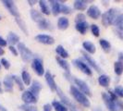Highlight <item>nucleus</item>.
<instances>
[{"label": "nucleus", "instance_id": "21", "mask_svg": "<svg viewBox=\"0 0 123 111\" xmlns=\"http://www.w3.org/2000/svg\"><path fill=\"white\" fill-rule=\"evenodd\" d=\"M38 24V27L40 30H43V31H50V30H53V27L52 24L47 18H43L42 19Z\"/></svg>", "mask_w": 123, "mask_h": 111}, {"label": "nucleus", "instance_id": "16", "mask_svg": "<svg viewBox=\"0 0 123 111\" xmlns=\"http://www.w3.org/2000/svg\"><path fill=\"white\" fill-rule=\"evenodd\" d=\"M49 5L51 6V12L54 16H57L61 12V4L59 1L56 0H50Z\"/></svg>", "mask_w": 123, "mask_h": 111}, {"label": "nucleus", "instance_id": "15", "mask_svg": "<svg viewBox=\"0 0 123 111\" xmlns=\"http://www.w3.org/2000/svg\"><path fill=\"white\" fill-rule=\"evenodd\" d=\"M42 83L39 81V80H34L31 81V84L30 85V92H32L35 96H38L39 95V93L41 92V90H42Z\"/></svg>", "mask_w": 123, "mask_h": 111}, {"label": "nucleus", "instance_id": "8", "mask_svg": "<svg viewBox=\"0 0 123 111\" xmlns=\"http://www.w3.org/2000/svg\"><path fill=\"white\" fill-rule=\"evenodd\" d=\"M2 3L12 16H14L15 18H19V12L15 2H13L11 0H3Z\"/></svg>", "mask_w": 123, "mask_h": 111}, {"label": "nucleus", "instance_id": "9", "mask_svg": "<svg viewBox=\"0 0 123 111\" xmlns=\"http://www.w3.org/2000/svg\"><path fill=\"white\" fill-rule=\"evenodd\" d=\"M21 99L26 105H33L37 103V96H35L32 92H31L29 90L24 91L21 94Z\"/></svg>", "mask_w": 123, "mask_h": 111}, {"label": "nucleus", "instance_id": "5", "mask_svg": "<svg viewBox=\"0 0 123 111\" xmlns=\"http://www.w3.org/2000/svg\"><path fill=\"white\" fill-rule=\"evenodd\" d=\"M71 80L74 82L75 86L77 87L81 92H83L85 95H88V96H91L92 95L91 89H90V87L88 86V84H87L84 80L78 79V78H75V77H72Z\"/></svg>", "mask_w": 123, "mask_h": 111}, {"label": "nucleus", "instance_id": "20", "mask_svg": "<svg viewBox=\"0 0 123 111\" xmlns=\"http://www.w3.org/2000/svg\"><path fill=\"white\" fill-rule=\"evenodd\" d=\"M82 47L84 49V52H86L88 54H94L95 51H96V47L95 45L90 42V41H85L82 43Z\"/></svg>", "mask_w": 123, "mask_h": 111}, {"label": "nucleus", "instance_id": "40", "mask_svg": "<svg viewBox=\"0 0 123 111\" xmlns=\"http://www.w3.org/2000/svg\"><path fill=\"white\" fill-rule=\"evenodd\" d=\"M61 13H63L64 15H68L71 13V8L65 4H61Z\"/></svg>", "mask_w": 123, "mask_h": 111}, {"label": "nucleus", "instance_id": "50", "mask_svg": "<svg viewBox=\"0 0 123 111\" xmlns=\"http://www.w3.org/2000/svg\"><path fill=\"white\" fill-rule=\"evenodd\" d=\"M93 111H104L103 109H101L100 107H95L94 109H93Z\"/></svg>", "mask_w": 123, "mask_h": 111}, {"label": "nucleus", "instance_id": "26", "mask_svg": "<svg viewBox=\"0 0 123 111\" xmlns=\"http://www.w3.org/2000/svg\"><path fill=\"white\" fill-rule=\"evenodd\" d=\"M98 83L102 87H107L110 84V77L106 74H101L98 78Z\"/></svg>", "mask_w": 123, "mask_h": 111}, {"label": "nucleus", "instance_id": "18", "mask_svg": "<svg viewBox=\"0 0 123 111\" xmlns=\"http://www.w3.org/2000/svg\"><path fill=\"white\" fill-rule=\"evenodd\" d=\"M55 60L57 62V64L61 67L67 73H70V66H69V63H68L66 59H64V58H61V57H59V56H56V57H55Z\"/></svg>", "mask_w": 123, "mask_h": 111}, {"label": "nucleus", "instance_id": "23", "mask_svg": "<svg viewBox=\"0 0 123 111\" xmlns=\"http://www.w3.org/2000/svg\"><path fill=\"white\" fill-rule=\"evenodd\" d=\"M87 1L84 0H76L73 3V7L74 9L79 10V11H83L87 8Z\"/></svg>", "mask_w": 123, "mask_h": 111}, {"label": "nucleus", "instance_id": "39", "mask_svg": "<svg viewBox=\"0 0 123 111\" xmlns=\"http://www.w3.org/2000/svg\"><path fill=\"white\" fill-rule=\"evenodd\" d=\"M114 92L116 93L117 97H120V98H123V87L120 86V85H117V86L115 87L114 89Z\"/></svg>", "mask_w": 123, "mask_h": 111}, {"label": "nucleus", "instance_id": "44", "mask_svg": "<svg viewBox=\"0 0 123 111\" xmlns=\"http://www.w3.org/2000/svg\"><path fill=\"white\" fill-rule=\"evenodd\" d=\"M53 109V106L51 104H45L43 106V111H52Z\"/></svg>", "mask_w": 123, "mask_h": 111}, {"label": "nucleus", "instance_id": "2", "mask_svg": "<svg viewBox=\"0 0 123 111\" xmlns=\"http://www.w3.org/2000/svg\"><path fill=\"white\" fill-rule=\"evenodd\" d=\"M69 92H70V94L73 96V98L82 106H84V107H90L91 106L90 100L88 99L87 95H85L83 92H80L75 85H70Z\"/></svg>", "mask_w": 123, "mask_h": 111}, {"label": "nucleus", "instance_id": "4", "mask_svg": "<svg viewBox=\"0 0 123 111\" xmlns=\"http://www.w3.org/2000/svg\"><path fill=\"white\" fill-rule=\"evenodd\" d=\"M17 49H18L19 55H20L21 58H22V60H23L24 62H29L31 58L33 57L32 52H31V50L25 45L24 43H18Z\"/></svg>", "mask_w": 123, "mask_h": 111}, {"label": "nucleus", "instance_id": "31", "mask_svg": "<svg viewBox=\"0 0 123 111\" xmlns=\"http://www.w3.org/2000/svg\"><path fill=\"white\" fill-rule=\"evenodd\" d=\"M114 70H115V73L117 76H120L123 73V62L117 60L114 63Z\"/></svg>", "mask_w": 123, "mask_h": 111}, {"label": "nucleus", "instance_id": "6", "mask_svg": "<svg viewBox=\"0 0 123 111\" xmlns=\"http://www.w3.org/2000/svg\"><path fill=\"white\" fill-rule=\"evenodd\" d=\"M31 68L34 70V72L38 76H43V74H45L44 68H43V60L40 57H34L31 62Z\"/></svg>", "mask_w": 123, "mask_h": 111}, {"label": "nucleus", "instance_id": "7", "mask_svg": "<svg viewBox=\"0 0 123 111\" xmlns=\"http://www.w3.org/2000/svg\"><path fill=\"white\" fill-rule=\"evenodd\" d=\"M72 63H73V65L76 67V68H79L80 71L83 72L84 74H86V75H88V76H91V75L92 74V69H91V68L88 66V64H86L85 62H83L81 59H80V58L74 59L73 61H72Z\"/></svg>", "mask_w": 123, "mask_h": 111}, {"label": "nucleus", "instance_id": "10", "mask_svg": "<svg viewBox=\"0 0 123 111\" xmlns=\"http://www.w3.org/2000/svg\"><path fill=\"white\" fill-rule=\"evenodd\" d=\"M81 55H82V57L85 59V61L88 63V66L90 68H92L93 69H95L97 72H101V68L98 66V64L96 63V61L88 53L84 52V51H81Z\"/></svg>", "mask_w": 123, "mask_h": 111}, {"label": "nucleus", "instance_id": "13", "mask_svg": "<svg viewBox=\"0 0 123 111\" xmlns=\"http://www.w3.org/2000/svg\"><path fill=\"white\" fill-rule=\"evenodd\" d=\"M87 15H88V17H90L92 19H97L100 18V16H102L101 10L99 9V7L97 6H94V5H92L88 7Z\"/></svg>", "mask_w": 123, "mask_h": 111}, {"label": "nucleus", "instance_id": "30", "mask_svg": "<svg viewBox=\"0 0 123 111\" xmlns=\"http://www.w3.org/2000/svg\"><path fill=\"white\" fill-rule=\"evenodd\" d=\"M21 80L23 81L25 85H31V74L29 73L27 70H23L22 73H21Z\"/></svg>", "mask_w": 123, "mask_h": 111}, {"label": "nucleus", "instance_id": "49", "mask_svg": "<svg viewBox=\"0 0 123 111\" xmlns=\"http://www.w3.org/2000/svg\"><path fill=\"white\" fill-rule=\"evenodd\" d=\"M0 111H7V110H6V109L4 107V106H3V105H0Z\"/></svg>", "mask_w": 123, "mask_h": 111}, {"label": "nucleus", "instance_id": "51", "mask_svg": "<svg viewBox=\"0 0 123 111\" xmlns=\"http://www.w3.org/2000/svg\"><path fill=\"white\" fill-rule=\"evenodd\" d=\"M3 92V90H2V87H1V83H0V93Z\"/></svg>", "mask_w": 123, "mask_h": 111}, {"label": "nucleus", "instance_id": "43", "mask_svg": "<svg viewBox=\"0 0 123 111\" xmlns=\"http://www.w3.org/2000/svg\"><path fill=\"white\" fill-rule=\"evenodd\" d=\"M8 49H9V51L11 52V54H12L13 56H17L18 55V49L14 46V45H9L8 46Z\"/></svg>", "mask_w": 123, "mask_h": 111}, {"label": "nucleus", "instance_id": "28", "mask_svg": "<svg viewBox=\"0 0 123 111\" xmlns=\"http://www.w3.org/2000/svg\"><path fill=\"white\" fill-rule=\"evenodd\" d=\"M55 53L57 54V56H59V57H61V58H64V59L68 58V56H69L68 51L65 49V48L63 47V45H61V44H59V45H57V46L55 47Z\"/></svg>", "mask_w": 123, "mask_h": 111}, {"label": "nucleus", "instance_id": "46", "mask_svg": "<svg viewBox=\"0 0 123 111\" xmlns=\"http://www.w3.org/2000/svg\"><path fill=\"white\" fill-rule=\"evenodd\" d=\"M28 4L31 5V6H33L36 4V1L35 0H28Z\"/></svg>", "mask_w": 123, "mask_h": 111}, {"label": "nucleus", "instance_id": "45", "mask_svg": "<svg viewBox=\"0 0 123 111\" xmlns=\"http://www.w3.org/2000/svg\"><path fill=\"white\" fill-rule=\"evenodd\" d=\"M6 44H7L6 40H5L2 36H0V46L1 47H4V46H6Z\"/></svg>", "mask_w": 123, "mask_h": 111}, {"label": "nucleus", "instance_id": "11", "mask_svg": "<svg viewBox=\"0 0 123 111\" xmlns=\"http://www.w3.org/2000/svg\"><path fill=\"white\" fill-rule=\"evenodd\" d=\"M35 40H36L38 43L47 44V45L53 44V43H55L54 37H52L51 35H48V34H44V33H41V34L36 35L35 36Z\"/></svg>", "mask_w": 123, "mask_h": 111}, {"label": "nucleus", "instance_id": "33", "mask_svg": "<svg viewBox=\"0 0 123 111\" xmlns=\"http://www.w3.org/2000/svg\"><path fill=\"white\" fill-rule=\"evenodd\" d=\"M113 25L115 29H123V14H119L117 16Z\"/></svg>", "mask_w": 123, "mask_h": 111}, {"label": "nucleus", "instance_id": "12", "mask_svg": "<svg viewBox=\"0 0 123 111\" xmlns=\"http://www.w3.org/2000/svg\"><path fill=\"white\" fill-rule=\"evenodd\" d=\"M56 92H57V94H58L59 98H60V100H61V103H63V104L66 105L67 107H69L70 109H76V106L72 104V102L69 100V98H68V96H67L64 92H62L59 88H57Z\"/></svg>", "mask_w": 123, "mask_h": 111}, {"label": "nucleus", "instance_id": "38", "mask_svg": "<svg viewBox=\"0 0 123 111\" xmlns=\"http://www.w3.org/2000/svg\"><path fill=\"white\" fill-rule=\"evenodd\" d=\"M85 15L83 14V13H79V14H77L76 15V17H75V22H76V24L77 23H80V22H83V21H86L85 20Z\"/></svg>", "mask_w": 123, "mask_h": 111}, {"label": "nucleus", "instance_id": "32", "mask_svg": "<svg viewBox=\"0 0 123 111\" xmlns=\"http://www.w3.org/2000/svg\"><path fill=\"white\" fill-rule=\"evenodd\" d=\"M99 44H100V46L102 47V49L104 50L105 52H106V53H108L111 50L110 43H109L107 40H105V39H100V40H99Z\"/></svg>", "mask_w": 123, "mask_h": 111}, {"label": "nucleus", "instance_id": "1", "mask_svg": "<svg viewBox=\"0 0 123 111\" xmlns=\"http://www.w3.org/2000/svg\"><path fill=\"white\" fill-rule=\"evenodd\" d=\"M102 98L105 106L109 111H123V102L120 100H114L107 92H102Z\"/></svg>", "mask_w": 123, "mask_h": 111}, {"label": "nucleus", "instance_id": "36", "mask_svg": "<svg viewBox=\"0 0 123 111\" xmlns=\"http://www.w3.org/2000/svg\"><path fill=\"white\" fill-rule=\"evenodd\" d=\"M20 109L23 111H39L35 105H26V104H23L22 105H20Z\"/></svg>", "mask_w": 123, "mask_h": 111}, {"label": "nucleus", "instance_id": "19", "mask_svg": "<svg viewBox=\"0 0 123 111\" xmlns=\"http://www.w3.org/2000/svg\"><path fill=\"white\" fill-rule=\"evenodd\" d=\"M6 42L8 43H10V45H15V44H18L19 43V36H18L17 33L10 31L7 37H6Z\"/></svg>", "mask_w": 123, "mask_h": 111}, {"label": "nucleus", "instance_id": "34", "mask_svg": "<svg viewBox=\"0 0 123 111\" xmlns=\"http://www.w3.org/2000/svg\"><path fill=\"white\" fill-rule=\"evenodd\" d=\"M11 76H12V79H13V80H14V82L18 85V89H19L20 91H23V90H24V83H23V81L21 80V78L17 76V75H11Z\"/></svg>", "mask_w": 123, "mask_h": 111}, {"label": "nucleus", "instance_id": "37", "mask_svg": "<svg viewBox=\"0 0 123 111\" xmlns=\"http://www.w3.org/2000/svg\"><path fill=\"white\" fill-rule=\"evenodd\" d=\"M91 31H92V35L95 37H98L100 35V29L96 24L91 25Z\"/></svg>", "mask_w": 123, "mask_h": 111}, {"label": "nucleus", "instance_id": "14", "mask_svg": "<svg viewBox=\"0 0 123 111\" xmlns=\"http://www.w3.org/2000/svg\"><path fill=\"white\" fill-rule=\"evenodd\" d=\"M44 78H45L46 83H47L48 87L50 88V90L53 91V92H54V91H56V90H57V86H56V83H55L53 74L51 73L50 71H46L45 74H44Z\"/></svg>", "mask_w": 123, "mask_h": 111}, {"label": "nucleus", "instance_id": "24", "mask_svg": "<svg viewBox=\"0 0 123 111\" xmlns=\"http://www.w3.org/2000/svg\"><path fill=\"white\" fill-rule=\"evenodd\" d=\"M89 23L87 21H83V22H80V23H77L75 25V29L80 32V34H85L89 29Z\"/></svg>", "mask_w": 123, "mask_h": 111}, {"label": "nucleus", "instance_id": "27", "mask_svg": "<svg viewBox=\"0 0 123 111\" xmlns=\"http://www.w3.org/2000/svg\"><path fill=\"white\" fill-rule=\"evenodd\" d=\"M39 6H40V9H41V13L44 14V15H50L51 14V9L49 8V6L47 4L46 1H43V0H40L39 1Z\"/></svg>", "mask_w": 123, "mask_h": 111}, {"label": "nucleus", "instance_id": "3", "mask_svg": "<svg viewBox=\"0 0 123 111\" xmlns=\"http://www.w3.org/2000/svg\"><path fill=\"white\" fill-rule=\"evenodd\" d=\"M119 14L120 13L118 12L117 8L112 7L110 9H108L107 11L103 13V15H102V24L105 26V27H107L109 25H112Z\"/></svg>", "mask_w": 123, "mask_h": 111}, {"label": "nucleus", "instance_id": "48", "mask_svg": "<svg viewBox=\"0 0 123 111\" xmlns=\"http://www.w3.org/2000/svg\"><path fill=\"white\" fill-rule=\"evenodd\" d=\"M4 54H5V51H4V49H3V47L0 46V56H3Z\"/></svg>", "mask_w": 123, "mask_h": 111}, {"label": "nucleus", "instance_id": "54", "mask_svg": "<svg viewBox=\"0 0 123 111\" xmlns=\"http://www.w3.org/2000/svg\"><path fill=\"white\" fill-rule=\"evenodd\" d=\"M0 19H1V17H0Z\"/></svg>", "mask_w": 123, "mask_h": 111}, {"label": "nucleus", "instance_id": "52", "mask_svg": "<svg viewBox=\"0 0 123 111\" xmlns=\"http://www.w3.org/2000/svg\"><path fill=\"white\" fill-rule=\"evenodd\" d=\"M70 111H77V109H70Z\"/></svg>", "mask_w": 123, "mask_h": 111}, {"label": "nucleus", "instance_id": "42", "mask_svg": "<svg viewBox=\"0 0 123 111\" xmlns=\"http://www.w3.org/2000/svg\"><path fill=\"white\" fill-rule=\"evenodd\" d=\"M114 31H115L116 35H117L119 39L123 40V29H115V28H114Z\"/></svg>", "mask_w": 123, "mask_h": 111}, {"label": "nucleus", "instance_id": "53", "mask_svg": "<svg viewBox=\"0 0 123 111\" xmlns=\"http://www.w3.org/2000/svg\"><path fill=\"white\" fill-rule=\"evenodd\" d=\"M0 68H1V63H0Z\"/></svg>", "mask_w": 123, "mask_h": 111}, {"label": "nucleus", "instance_id": "17", "mask_svg": "<svg viewBox=\"0 0 123 111\" xmlns=\"http://www.w3.org/2000/svg\"><path fill=\"white\" fill-rule=\"evenodd\" d=\"M3 84H4L5 90H6V92H12L13 87H14V80L12 79V76H10V75L6 76L4 78V80H3Z\"/></svg>", "mask_w": 123, "mask_h": 111}, {"label": "nucleus", "instance_id": "47", "mask_svg": "<svg viewBox=\"0 0 123 111\" xmlns=\"http://www.w3.org/2000/svg\"><path fill=\"white\" fill-rule=\"evenodd\" d=\"M118 60L123 62V53H119L118 54Z\"/></svg>", "mask_w": 123, "mask_h": 111}, {"label": "nucleus", "instance_id": "25", "mask_svg": "<svg viewBox=\"0 0 123 111\" xmlns=\"http://www.w3.org/2000/svg\"><path fill=\"white\" fill-rule=\"evenodd\" d=\"M30 14H31V18H32V20L33 21H35L37 23H39L42 19H43V14L40 12V11H38L37 9H31V11H30Z\"/></svg>", "mask_w": 123, "mask_h": 111}, {"label": "nucleus", "instance_id": "41", "mask_svg": "<svg viewBox=\"0 0 123 111\" xmlns=\"http://www.w3.org/2000/svg\"><path fill=\"white\" fill-rule=\"evenodd\" d=\"M0 63H1V65H2L4 68H6V69H8V68H10V63H9V61H8L6 58H5V57L1 58Z\"/></svg>", "mask_w": 123, "mask_h": 111}, {"label": "nucleus", "instance_id": "29", "mask_svg": "<svg viewBox=\"0 0 123 111\" xmlns=\"http://www.w3.org/2000/svg\"><path fill=\"white\" fill-rule=\"evenodd\" d=\"M52 106L55 111H68V107L66 105L59 101H56V100L52 102Z\"/></svg>", "mask_w": 123, "mask_h": 111}, {"label": "nucleus", "instance_id": "35", "mask_svg": "<svg viewBox=\"0 0 123 111\" xmlns=\"http://www.w3.org/2000/svg\"><path fill=\"white\" fill-rule=\"evenodd\" d=\"M15 20H16V22H17V24L18 25V27H19V29L21 30V31H23L25 34L27 35L28 34V30H27V26L25 24V22L21 19L20 18H15Z\"/></svg>", "mask_w": 123, "mask_h": 111}, {"label": "nucleus", "instance_id": "22", "mask_svg": "<svg viewBox=\"0 0 123 111\" xmlns=\"http://www.w3.org/2000/svg\"><path fill=\"white\" fill-rule=\"evenodd\" d=\"M69 26V20L66 17H60L57 19V28L59 30H66Z\"/></svg>", "mask_w": 123, "mask_h": 111}]
</instances>
